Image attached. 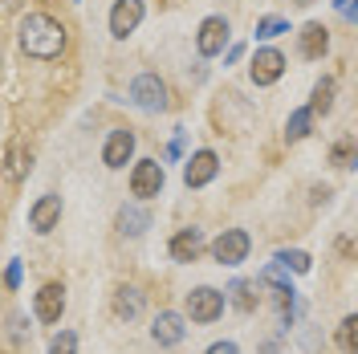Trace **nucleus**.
Instances as JSON below:
<instances>
[{
    "instance_id": "obj_2",
    "label": "nucleus",
    "mask_w": 358,
    "mask_h": 354,
    "mask_svg": "<svg viewBox=\"0 0 358 354\" xmlns=\"http://www.w3.org/2000/svg\"><path fill=\"white\" fill-rule=\"evenodd\" d=\"M131 102L138 111L147 114H163L171 106V94H167V82L159 78V73H138L131 82Z\"/></svg>"
},
{
    "instance_id": "obj_14",
    "label": "nucleus",
    "mask_w": 358,
    "mask_h": 354,
    "mask_svg": "<svg viewBox=\"0 0 358 354\" xmlns=\"http://www.w3.org/2000/svg\"><path fill=\"white\" fill-rule=\"evenodd\" d=\"M167 248H171V261H196L203 253V228H183V232H176Z\"/></svg>"
},
{
    "instance_id": "obj_22",
    "label": "nucleus",
    "mask_w": 358,
    "mask_h": 354,
    "mask_svg": "<svg viewBox=\"0 0 358 354\" xmlns=\"http://www.w3.org/2000/svg\"><path fill=\"white\" fill-rule=\"evenodd\" d=\"M338 346L346 354H358V313L342 318V326H338Z\"/></svg>"
},
{
    "instance_id": "obj_23",
    "label": "nucleus",
    "mask_w": 358,
    "mask_h": 354,
    "mask_svg": "<svg viewBox=\"0 0 358 354\" xmlns=\"http://www.w3.org/2000/svg\"><path fill=\"white\" fill-rule=\"evenodd\" d=\"M281 33H289V21H285V17H265V21H257V41H273V37H281Z\"/></svg>"
},
{
    "instance_id": "obj_21",
    "label": "nucleus",
    "mask_w": 358,
    "mask_h": 354,
    "mask_svg": "<svg viewBox=\"0 0 358 354\" xmlns=\"http://www.w3.org/2000/svg\"><path fill=\"white\" fill-rule=\"evenodd\" d=\"M273 261H281V265L293 269V273H310V269H313V257H310V253H301V248H281Z\"/></svg>"
},
{
    "instance_id": "obj_10",
    "label": "nucleus",
    "mask_w": 358,
    "mask_h": 354,
    "mask_svg": "<svg viewBox=\"0 0 358 354\" xmlns=\"http://www.w3.org/2000/svg\"><path fill=\"white\" fill-rule=\"evenodd\" d=\"M220 171V159L216 151H196V155L187 159V167H183V183L187 187H203V183H212Z\"/></svg>"
},
{
    "instance_id": "obj_16",
    "label": "nucleus",
    "mask_w": 358,
    "mask_h": 354,
    "mask_svg": "<svg viewBox=\"0 0 358 354\" xmlns=\"http://www.w3.org/2000/svg\"><path fill=\"white\" fill-rule=\"evenodd\" d=\"M114 313H118L122 322H134V318L143 313V293L134 285H118L114 289Z\"/></svg>"
},
{
    "instance_id": "obj_1",
    "label": "nucleus",
    "mask_w": 358,
    "mask_h": 354,
    "mask_svg": "<svg viewBox=\"0 0 358 354\" xmlns=\"http://www.w3.org/2000/svg\"><path fill=\"white\" fill-rule=\"evenodd\" d=\"M21 49L29 57H37V62L62 57V49H66V29H62V21H53L49 13H29L21 21Z\"/></svg>"
},
{
    "instance_id": "obj_18",
    "label": "nucleus",
    "mask_w": 358,
    "mask_h": 354,
    "mask_svg": "<svg viewBox=\"0 0 358 354\" xmlns=\"http://www.w3.org/2000/svg\"><path fill=\"white\" fill-rule=\"evenodd\" d=\"M228 302L236 306L241 313H252L257 310V281H245V277H236L232 285H228Z\"/></svg>"
},
{
    "instance_id": "obj_11",
    "label": "nucleus",
    "mask_w": 358,
    "mask_h": 354,
    "mask_svg": "<svg viewBox=\"0 0 358 354\" xmlns=\"http://www.w3.org/2000/svg\"><path fill=\"white\" fill-rule=\"evenodd\" d=\"M183 334H187V326H183V318H179L176 310H159L155 313V322H151V338H155L159 346H179Z\"/></svg>"
},
{
    "instance_id": "obj_25",
    "label": "nucleus",
    "mask_w": 358,
    "mask_h": 354,
    "mask_svg": "<svg viewBox=\"0 0 358 354\" xmlns=\"http://www.w3.org/2000/svg\"><path fill=\"white\" fill-rule=\"evenodd\" d=\"M49 354H78V334H73V330H62L53 342H49Z\"/></svg>"
},
{
    "instance_id": "obj_7",
    "label": "nucleus",
    "mask_w": 358,
    "mask_h": 354,
    "mask_svg": "<svg viewBox=\"0 0 358 354\" xmlns=\"http://www.w3.org/2000/svg\"><path fill=\"white\" fill-rule=\"evenodd\" d=\"M248 73H252V82L257 86H273L281 73H285V57H281V49H257L252 53V62H248Z\"/></svg>"
},
{
    "instance_id": "obj_8",
    "label": "nucleus",
    "mask_w": 358,
    "mask_h": 354,
    "mask_svg": "<svg viewBox=\"0 0 358 354\" xmlns=\"http://www.w3.org/2000/svg\"><path fill=\"white\" fill-rule=\"evenodd\" d=\"M33 310H37V322H45V326L62 322V313H66V285H57V281L41 285V289H37V302H33Z\"/></svg>"
},
{
    "instance_id": "obj_6",
    "label": "nucleus",
    "mask_w": 358,
    "mask_h": 354,
    "mask_svg": "<svg viewBox=\"0 0 358 354\" xmlns=\"http://www.w3.org/2000/svg\"><path fill=\"white\" fill-rule=\"evenodd\" d=\"M163 163L159 159H138L134 163V171H131V192L138 199H151V196H159L163 192Z\"/></svg>"
},
{
    "instance_id": "obj_24",
    "label": "nucleus",
    "mask_w": 358,
    "mask_h": 354,
    "mask_svg": "<svg viewBox=\"0 0 358 354\" xmlns=\"http://www.w3.org/2000/svg\"><path fill=\"white\" fill-rule=\"evenodd\" d=\"M24 171H29V155L21 147H8V179H24Z\"/></svg>"
},
{
    "instance_id": "obj_5",
    "label": "nucleus",
    "mask_w": 358,
    "mask_h": 354,
    "mask_svg": "<svg viewBox=\"0 0 358 354\" xmlns=\"http://www.w3.org/2000/svg\"><path fill=\"white\" fill-rule=\"evenodd\" d=\"M248 248H252V236L245 228H224V236H216V244H212V257L220 265H241L248 257Z\"/></svg>"
},
{
    "instance_id": "obj_9",
    "label": "nucleus",
    "mask_w": 358,
    "mask_h": 354,
    "mask_svg": "<svg viewBox=\"0 0 358 354\" xmlns=\"http://www.w3.org/2000/svg\"><path fill=\"white\" fill-rule=\"evenodd\" d=\"M143 24V0H118L110 8V33L122 41V37H131L134 29Z\"/></svg>"
},
{
    "instance_id": "obj_26",
    "label": "nucleus",
    "mask_w": 358,
    "mask_h": 354,
    "mask_svg": "<svg viewBox=\"0 0 358 354\" xmlns=\"http://www.w3.org/2000/svg\"><path fill=\"white\" fill-rule=\"evenodd\" d=\"M4 285L8 289L21 285V261H8V269H4Z\"/></svg>"
},
{
    "instance_id": "obj_29",
    "label": "nucleus",
    "mask_w": 358,
    "mask_h": 354,
    "mask_svg": "<svg viewBox=\"0 0 358 354\" xmlns=\"http://www.w3.org/2000/svg\"><path fill=\"white\" fill-rule=\"evenodd\" d=\"M342 17H346V21H355V24H358V0H355V4H350V8H346V13H342Z\"/></svg>"
},
{
    "instance_id": "obj_12",
    "label": "nucleus",
    "mask_w": 358,
    "mask_h": 354,
    "mask_svg": "<svg viewBox=\"0 0 358 354\" xmlns=\"http://www.w3.org/2000/svg\"><path fill=\"white\" fill-rule=\"evenodd\" d=\"M134 155V134L131 131H110V139H106V147H102V163L106 167H127Z\"/></svg>"
},
{
    "instance_id": "obj_20",
    "label": "nucleus",
    "mask_w": 358,
    "mask_h": 354,
    "mask_svg": "<svg viewBox=\"0 0 358 354\" xmlns=\"http://www.w3.org/2000/svg\"><path fill=\"white\" fill-rule=\"evenodd\" d=\"M334 90H338V82H334V78H322V82L313 86V98H310L313 114H326L330 106H334Z\"/></svg>"
},
{
    "instance_id": "obj_15",
    "label": "nucleus",
    "mask_w": 358,
    "mask_h": 354,
    "mask_svg": "<svg viewBox=\"0 0 358 354\" xmlns=\"http://www.w3.org/2000/svg\"><path fill=\"white\" fill-rule=\"evenodd\" d=\"M147 228H151V212L143 204H122L118 208V232L122 236H143Z\"/></svg>"
},
{
    "instance_id": "obj_19",
    "label": "nucleus",
    "mask_w": 358,
    "mask_h": 354,
    "mask_svg": "<svg viewBox=\"0 0 358 354\" xmlns=\"http://www.w3.org/2000/svg\"><path fill=\"white\" fill-rule=\"evenodd\" d=\"M313 127V106H301V111H293L289 114V122H285V139L289 143H297V139H306Z\"/></svg>"
},
{
    "instance_id": "obj_30",
    "label": "nucleus",
    "mask_w": 358,
    "mask_h": 354,
    "mask_svg": "<svg viewBox=\"0 0 358 354\" xmlns=\"http://www.w3.org/2000/svg\"><path fill=\"white\" fill-rule=\"evenodd\" d=\"M297 4H313V0H297Z\"/></svg>"
},
{
    "instance_id": "obj_13",
    "label": "nucleus",
    "mask_w": 358,
    "mask_h": 354,
    "mask_svg": "<svg viewBox=\"0 0 358 354\" xmlns=\"http://www.w3.org/2000/svg\"><path fill=\"white\" fill-rule=\"evenodd\" d=\"M57 220H62V196H41L33 208H29V224L37 228V232H53L57 228Z\"/></svg>"
},
{
    "instance_id": "obj_27",
    "label": "nucleus",
    "mask_w": 358,
    "mask_h": 354,
    "mask_svg": "<svg viewBox=\"0 0 358 354\" xmlns=\"http://www.w3.org/2000/svg\"><path fill=\"white\" fill-rule=\"evenodd\" d=\"M208 354H241V346H236V342H212Z\"/></svg>"
},
{
    "instance_id": "obj_4",
    "label": "nucleus",
    "mask_w": 358,
    "mask_h": 354,
    "mask_svg": "<svg viewBox=\"0 0 358 354\" xmlns=\"http://www.w3.org/2000/svg\"><path fill=\"white\" fill-rule=\"evenodd\" d=\"M228 37H232V29H228L224 17H203L200 33H196V49H200V57H220L224 49H228Z\"/></svg>"
},
{
    "instance_id": "obj_28",
    "label": "nucleus",
    "mask_w": 358,
    "mask_h": 354,
    "mask_svg": "<svg viewBox=\"0 0 358 354\" xmlns=\"http://www.w3.org/2000/svg\"><path fill=\"white\" fill-rule=\"evenodd\" d=\"M346 159H350V143H338L334 147V163L338 167H346Z\"/></svg>"
},
{
    "instance_id": "obj_17",
    "label": "nucleus",
    "mask_w": 358,
    "mask_h": 354,
    "mask_svg": "<svg viewBox=\"0 0 358 354\" xmlns=\"http://www.w3.org/2000/svg\"><path fill=\"white\" fill-rule=\"evenodd\" d=\"M297 37H301V57H310V62H317V57L330 49V33H326L322 24H306Z\"/></svg>"
},
{
    "instance_id": "obj_3",
    "label": "nucleus",
    "mask_w": 358,
    "mask_h": 354,
    "mask_svg": "<svg viewBox=\"0 0 358 354\" xmlns=\"http://www.w3.org/2000/svg\"><path fill=\"white\" fill-rule=\"evenodd\" d=\"M224 306H228V293H220V289H212V285H200V289L187 293V313H192V322H200V326L216 322L224 313Z\"/></svg>"
}]
</instances>
